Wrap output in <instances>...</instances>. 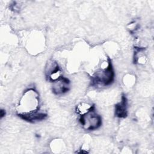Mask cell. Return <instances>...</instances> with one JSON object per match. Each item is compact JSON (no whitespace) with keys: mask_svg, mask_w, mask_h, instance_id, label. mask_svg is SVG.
I'll return each instance as SVG.
<instances>
[{"mask_svg":"<svg viewBox=\"0 0 154 154\" xmlns=\"http://www.w3.org/2000/svg\"><path fill=\"white\" fill-rule=\"evenodd\" d=\"M19 116L21 118L38 112L39 96L36 90L31 88L26 91L19 104Z\"/></svg>","mask_w":154,"mask_h":154,"instance_id":"obj_1","label":"cell"},{"mask_svg":"<svg viewBox=\"0 0 154 154\" xmlns=\"http://www.w3.org/2000/svg\"><path fill=\"white\" fill-rule=\"evenodd\" d=\"M79 122L85 129L93 131L100 126L102 118L95 112L94 107L88 112L81 116Z\"/></svg>","mask_w":154,"mask_h":154,"instance_id":"obj_2","label":"cell"},{"mask_svg":"<svg viewBox=\"0 0 154 154\" xmlns=\"http://www.w3.org/2000/svg\"><path fill=\"white\" fill-rule=\"evenodd\" d=\"M52 91L56 94H62L66 93L69 90V81L67 78L62 77L60 79L53 82Z\"/></svg>","mask_w":154,"mask_h":154,"instance_id":"obj_3","label":"cell"},{"mask_svg":"<svg viewBox=\"0 0 154 154\" xmlns=\"http://www.w3.org/2000/svg\"><path fill=\"white\" fill-rule=\"evenodd\" d=\"M116 116L119 118H124L127 116V100L125 96L122 97L120 103L116 105Z\"/></svg>","mask_w":154,"mask_h":154,"instance_id":"obj_4","label":"cell"}]
</instances>
